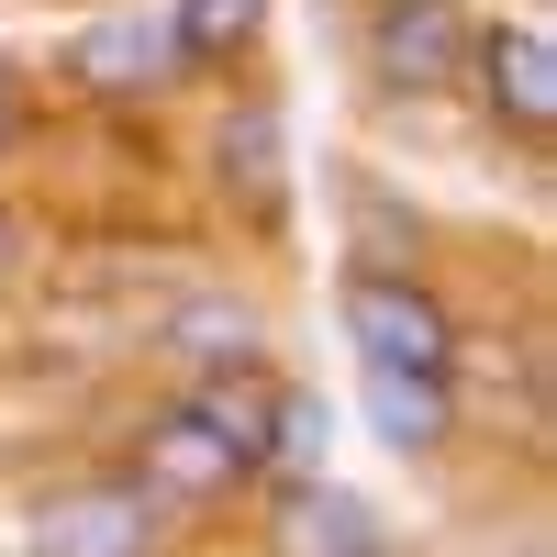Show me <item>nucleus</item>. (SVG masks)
<instances>
[{
  "instance_id": "f257e3e1",
  "label": "nucleus",
  "mask_w": 557,
  "mask_h": 557,
  "mask_svg": "<svg viewBox=\"0 0 557 557\" xmlns=\"http://www.w3.org/2000/svg\"><path fill=\"white\" fill-rule=\"evenodd\" d=\"M346 335H357V368L457 380V323L435 312V290H412V278H380V268H368L357 290H346Z\"/></svg>"
},
{
  "instance_id": "f03ea898",
  "label": "nucleus",
  "mask_w": 557,
  "mask_h": 557,
  "mask_svg": "<svg viewBox=\"0 0 557 557\" xmlns=\"http://www.w3.org/2000/svg\"><path fill=\"white\" fill-rule=\"evenodd\" d=\"M23 557H157V502L134 491V480L57 491V502H34Z\"/></svg>"
},
{
  "instance_id": "7ed1b4c3",
  "label": "nucleus",
  "mask_w": 557,
  "mask_h": 557,
  "mask_svg": "<svg viewBox=\"0 0 557 557\" xmlns=\"http://www.w3.org/2000/svg\"><path fill=\"white\" fill-rule=\"evenodd\" d=\"M368 57H380L391 89H446L457 67H469V12H457V0H380Z\"/></svg>"
},
{
  "instance_id": "20e7f679",
  "label": "nucleus",
  "mask_w": 557,
  "mask_h": 557,
  "mask_svg": "<svg viewBox=\"0 0 557 557\" xmlns=\"http://www.w3.org/2000/svg\"><path fill=\"white\" fill-rule=\"evenodd\" d=\"M246 480V457L223 446L201 412H168V424H146V446H134V491L146 502H223Z\"/></svg>"
},
{
  "instance_id": "39448f33",
  "label": "nucleus",
  "mask_w": 557,
  "mask_h": 557,
  "mask_svg": "<svg viewBox=\"0 0 557 557\" xmlns=\"http://www.w3.org/2000/svg\"><path fill=\"white\" fill-rule=\"evenodd\" d=\"M178 412H201V424H212L223 446H235L246 469H268V446H278V412H290V391H278L257 357H223V368H201V391L178 401Z\"/></svg>"
},
{
  "instance_id": "423d86ee",
  "label": "nucleus",
  "mask_w": 557,
  "mask_h": 557,
  "mask_svg": "<svg viewBox=\"0 0 557 557\" xmlns=\"http://www.w3.org/2000/svg\"><path fill=\"white\" fill-rule=\"evenodd\" d=\"M469 45H480L491 112L513 123V134H546V123H557V45H546L535 23H491V34H469Z\"/></svg>"
},
{
  "instance_id": "0eeeda50",
  "label": "nucleus",
  "mask_w": 557,
  "mask_h": 557,
  "mask_svg": "<svg viewBox=\"0 0 557 557\" xmlns=\"http://www.w3.org/2000/svg\"><path fill=\"white\" fill-rule=\"evenodd\" d=\"M168 67H178V45H168V23H146V12L89 23V34L67 45V78H78V89H157Z\"/></svg>"
},
{
  "instance_id": "6e6552de",
  "label": "nucleus",
  "mask_w": 557,
  "mask_h": 557,
  "mask_svg": "<svg viewBox=\"0 0 557 557\" xmlns=\"http://www.w3.org/2000/svg\"><path fill=\"white\" fill-rule=\"evenodd\" d=\"M446 412H457V380H412V368H368V424H380L401 457L446 446Z\"/></svg>"
},
{
  "instance_id": "1a4fd4ad",
  "label": "nucleus",
  "mask_w": 557,
  "mask_h": 557,
  "mask_svg": "<svg viewBox=\"0 0 557 557\" xmlns=\"http://www.w3.org/2000/svg\"><path fill=\"white\" fill-rule=\"evenodd\" d=\"M278 546H290V557H380V524H368L346 491L312 480V491L290 502V524H278Z\"/></svg>"
},
{
  "instance_id": "9d476101",
  "label": "nucleus",
  "mask_w": 557,
  "mask_h": 557,
  "mask_svg": "<svg viewBox=\"0 0 557 557\" xmlns=\"http://www.w3.org/2000/svg\"><path fill=\"white\" fill-rule=\"evenodd\" d=\"M268 23V0H178L168 12V45H178V67H223V57H246Z\"/></svg>"
},
{
  "instance_id": "9b49d317",
  "label": "nucleus",
  "mask_w": 557,
  "mask_h": 557,
  "mask_svg": "<svg viewBox=\"0 0 557 557\" xmlns=\"http://www.w3.org/2000/svg\"><path fill=\"white\" fill-rule=\"evenodd\" d=\"M223 190H235L246 212H278V123L257 101L223 112Z\"/></svg>"
},
{
  "instance_id": "f8f14e48",
  "label": "nucleus",
  "mask_w": 557,
  "mask_h": 557,
  "mask_svg": "<svg viewBox=\"0 0 557 557\" xmlns=\"http://www.w3.org/2000/svg\"><path fill=\"white\" fill-rule=\"evenodd\" d=\"M168 335H178V346H190V357H212V368H223V357H246V346H257V335H246V312H235V301H201V312H178V323H168Z\"/></svg>"
},
{
  "instance_id": "ddd939ff",
  "label": "nucleus",
  "mask_w": 557,
  "mask_h": 557,
  "mask_svg": "<svg viewBox=\"0 0 557 557\" xmlns=\"http://www.w3.org/2000/svg\"><path fill=\"white\" fill-rule=\"evenodd\" d=\"M23 268V235H12V223H0V278H12Z\"/></svg>"
},
{
  "instance_id": "4468645a",
  "label": "nucleus",
  "mask_w": 557,
  "mask_h": 557,
  "mask_svg": "<svg viewBox=\"0 0 557 557\" xmlns=\"http://www.w3.org/2000/svg\"><path fill=\"white\" fill-rule=\"evenodd\" d=\"M0 134H12V78H0Z\"/></svg>"
}]
</instances>
